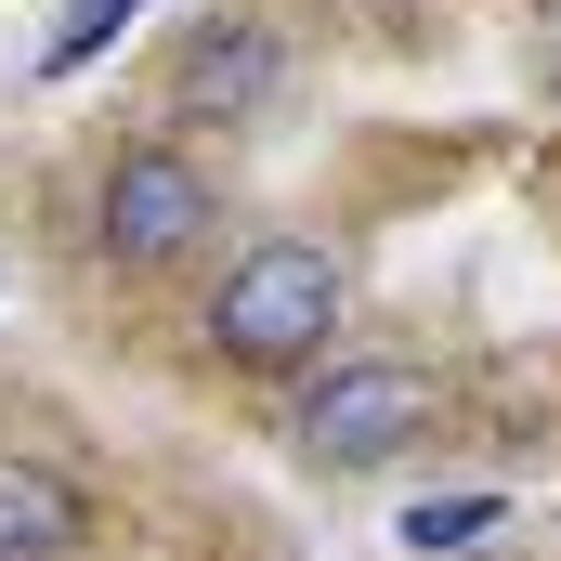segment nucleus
<instances>
[{
    "label": "nucleus",
    "instance_id": "nucleus-6",
    "mask_svg": "<svg viewBox=\"0 0 561 561\" xmlns=\"http://www.w3.org/2000/svg\"><path fill=\"white\" fill-rule=\"evenodd\" d=\"M496 523H510V496H496V483H457V496H419L392 536H405V561H470Z\"/></svg>",
    "mask_w": 561,
    "mask_h": 561
},
{
    "label": "nucleus",
    "instance_id": "nucleus-7",
    "mask_svg": "<svg viewBox=\"0 0 561 561\" xmlns=\"http://www.w3.org/2000/svg\"><path fill=\"white\" fill-rule=\"evenodd\" d=\"M131 13H144V0H79V13H66V26L39 39V79H79V66H92V53H105V39H118Z\"/></svg>",
    "mask_w": 561,
    "mask_h": 561
},
{
    "label": "nucleus",
    "instance_id": "nucleus-1",
    "mask_svg": "<svg viewBox=\"0 0 561 561\" xmlns=\"http://www.w3.org/2000/svg\"><path fill=\"white\" fill-rule=\"evenodd\" d=\"M340 327V262L313 236H262L236 275L209 287V353L222 366H313Z\"/></svg>",
    "mask_w": 561,
    "mask_h": 561
},
{
    "label": "nucleus",
    "instance_id": "nucleus-5",
    "mask_svg": "<svg viewBox=\"0 0 561 561\" xmlns=\"http://www.w3.org/2000/svg\"><path fill=\"white\" fill-rule=\"evenodd\" d=\"M79 536H92L79 470H53V457H0V561H79Z\"/></svg>",
    "mask_w": 561,
    "mask_h": 561
},
{
    "label": "nucleus",
    "instance_id": "nucleus-3",
    "mask_svg": "<svg viewBox=\"0 0 561 561\" xmlns=\"http://www.w3.org/2000/svg\"><path fill=\"white\" fill-rule=\"evenodd\" d=\"M287 431H300L313 470H379V457H405V444L431 431V379L419 366H327Z\"/></svg>",
    "mask_w": 561,
    "mask_h": 561
},
{
    "label": "nucleus",
    "instance_id": "nucleus-4",
    "mask_svg": "<svg viewBox=\"0 0 561 561\" xmlns=\"http://www.w3.org/2000/svg\"><path fill=\"white\" fill-rule=\"evenodd\" d=\"M275 79H287L275 26H196V39H183V79H170V92H183L196 118H262V105H275Z\"/></svg>",
    "mask_w": 561,
    "mask_h": 561
},
{
    "label": "nucleus",
    "instance_id": "nucleus-2",
    "mask_svg": "<svg viewBox=\"0 0 561 561\" xmlns=\"http://www.w3.org/2000/svg\"><path fill=\"white\" fill-rule=\"evenodd\" d=\"M209 170L196 157H170V144H131V157H105V196H92V236H105V262L118 275H170L196 236H209Z\"/></svg>",
    "mask_w": 561,
    "mask_h": 561
}]
</instances>
